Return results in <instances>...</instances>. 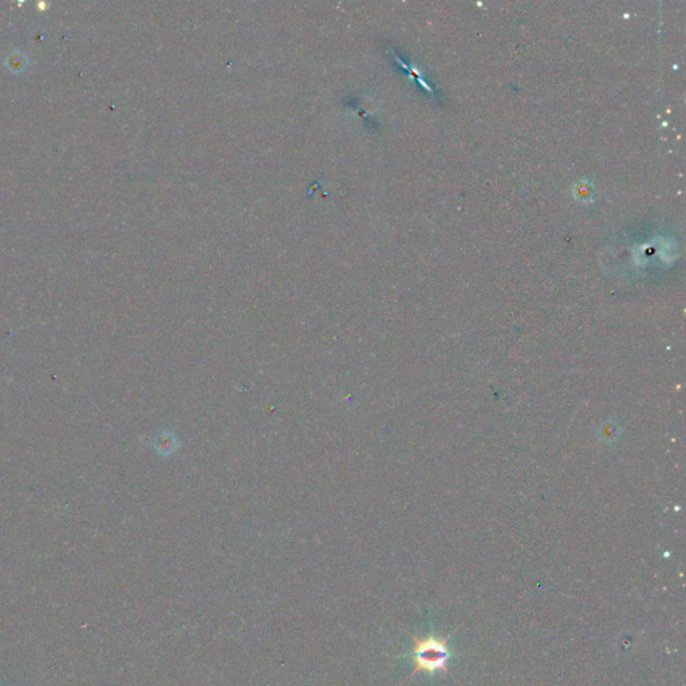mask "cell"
Here are the masks:
<instances>
[{"mask_svg":"<svg viewBox=\"0 0 686 686\" xmlns=\"http://www.w3.org/2000/svg\"><path fill=\"white\" fill-rule=\"evenodd\" d=\"M413 640H415L413 661H415L416 669L412 676L419 670L428 673L449 672L447 664L452 657V652L448 648L449 637L445 640H439L435 637L419 640V638L413 637Z\"/></svg>","mask_w":686,"mask_h":686,"instance_id":"obj_1","label":"cell"}]
</instances>
